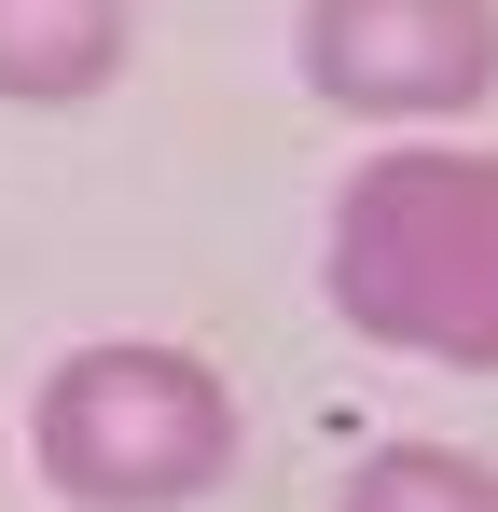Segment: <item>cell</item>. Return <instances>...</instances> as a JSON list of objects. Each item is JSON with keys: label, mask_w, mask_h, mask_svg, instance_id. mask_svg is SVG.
<instances>
[{"label": "cell", "mask_w": 498, "mask_h": 512, "mask_svg": "<svg viewBox=\"0 0 498 512\" xmlns=\"http://www.w3.org/2000/svg\"><path fill=\"white\" fill-rule=\"evenodd\" d=\"M332 305L415 360L498 374V153H374L332 208Z\"/></svg>", "instance_id": "cell-1"}, {"label": "cell", "mask_w": 498, "mask_h": 512, "mask_svg": "<svg viewBox=\"0 0 498 512\" xmlns=\"http://www.w3.org/2000/svg\"><path fill=\"white\" fill-rule=\"evenodd\" d=\"M346 512H498V471L443 457V443H402V457H374L346 485Z\"/></svg>", "instance_id": "cell-5"}, {"label": "cell", "mask_w": 498, "mask_h": 512, "mask_svg": "<svg viewBox=\"0 0 498 512\" xmlns=\"http://www.w3.org/2000/svg\"><path fill=\"white\" fill-rule=\"evenodd\" d=\"M305 84L332 111H471L498 84V0H305Z\"/></svg>", "instance_id": "cell-3"}, {"label": "cell", "mask_w": 498, "mask_h": 512, "mask_svg": "<svg viewBox=\"0 0 498 512\" xmlns=\"http://www.w3.org/2000/svg\"><path fill=\"white\" fill-rule=\"evenodd\" d=\"M222 457H236V402L180 346H83L42 388V471L97 512H180L222 485Z\"/></svg>", "instance_id": "cell-2"}, {"label": "cell", "mask_w": 498, "mask_h": 512, "mask_svg": "<svg viewBox=\"0 0 498 512\" xmlns=\"http://www.w3.org/2000/svg\"><path fill=\"white\" fill-rule=\"evenodd\" d=\"M125 70V0H0V97L70 111Z\"/></svg>", "instance_id": "cell-4"}]
</instances>
